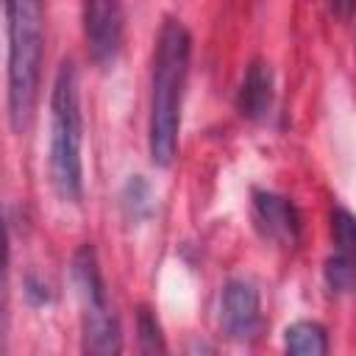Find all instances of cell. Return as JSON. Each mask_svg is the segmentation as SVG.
<instances>
[{
	"instance_id": "cell-1",
	"label": "cell",
	"mask_w": 356,
	"mask_h": 356,
	"mask_svg": "<svg viewBox=\"0 0 356 356\" xmlns=\"http://www.w3.org/2000/svg\"><path fill=\"white\" fill-rule=\"evenodd\" d=\"M192 58V36L175 17L161 22L153 50L150 72V114H147V153L156 167H170L178 153L181 106Z\"/></svg>"
},
{
	"instance_id": "cell-10",
	"label": "cell",
	"mask_w": 356,
	"mask_h": 356,
	"mask_svg": "<svg viewBox=\"0 0 356 356\" xmlns=\"http://www.w3.org/2000/svg\"><path fill=\"white\" fill-rule=\"evenodd\" d=\"M323 278H325V284H328L331 292H337V295H353L356 292V259L337 250L334 256L325 259Z\"/></svg>"
},
{
	"instance_id": "cell-13",
	"label": "cell",
	"mask_w": 356,
	"mask_h": 356,
	"mask_svg": "<svg viewBox=\"0 0 356 356\" xmlns=\"http://www.w3.org/2000/svg\"><path fill=\"white\" fill-rule=\"evenodd\" d=\"M136 331H139V345H142L145 353H161V350H167L161 325H159L156 314L147 306H139V312H136Z\"/></svg>"
},
{
	"instance_id": "cell-3",
	"label": "cell",
	"mask_w": 356,
	"mask_h": 356,
	"mask_svg": "<svg viewBox=\"0 0 356 356\" xmlns=\"http://www.w3.org/2000/svg\"><path fill=\"white\" fill-rule=\"evenodd\" d=\"M83 117L78 70L67 58L58 64L50 89V186L61 203H78L83 195Z\"/></svg>"
},
{
	"instance_id": "cell-4",
	"label": "cell",
	"mask_w": 356,
	"mask_h": 356,
	"mask_svg": "<svg viewBox=\"0 0 356 356\" xmlns=\"http://www.w3.org/2000/svg\"><path fill=\"white\" fill-rule=\"evenodd\" d=\"M70 278L75 286L78 309H81V345L92 356H114L122 350V331L108 300V289L100 273L97 253L89 242H83L72 253Z\"/></svg>"
},
{
	"instance_id": "cell-12",
	"label": "cell",
	"mask_w": 356,
	"mask_h": 356,
	"mask_svg": "<svg viewBox=\"0 0 356 356\" xmlns=\"http://www.w3.org/2000/svg\"><path fill=\"white\" fill-rule=\"evenodd\" d=\"M331 239L339 253L356 259V217L345 206L331 209Z\"/></svg>"
},
{
	"instance_id": "cell-9",
	"label": "cell",
	"mask_w": 356,
	"mask_h": 356,
	"mask_svg": "<svg viewBox=\"0 0 356 356\" xmlns=\"http://www.w3.org/2000/svg\"><path fill=\"white\" fill-rule=\"evenodd\" d=\"M284 348L292 356H325L328 334L317 320H295L284 328Z\"/></svg>"
},
{
	"instance_id": "cell-2",
	"label": "cell",
	"mask_w": 356,
	"mask_h": 356,
	"mask_svg": "<svg viewBox=\"0 0 356 356\" xmlns=\"http://www.w3.org/2000/svg\"><path fill=\"white\" fill-rule=\"evenodd\" d=\"M6 11V103L8 125L14 134L28 131L36 100L39 78L44 61V14L42 0H3Z\"/></svg>"
},
{
	"instance_id": "cell-6",
	"label": "cell",
	"mask_w": 356,
	"mask_h": 356,
	"mask_svg": "<svg viewBox=\"0 0 356 356\" xmlns=\"http://www.w3.org/2000/svg\"><path fill=\"white\" fill-rule=\"evenodd\" d=\"M220 328L234 342H248L261 331V300L259 289L248 278L225 281L220 292Z\"/></svg>"
},
{
	"instance_id": "cell-11",
	"label": "cell",
	"mask_w": 356,
	"mask_h": 356,
	"mask_svg": "<svg viewBox=\"0 0 356 356\" xmlns=\"http://www.w3.org/2000/svg\"><path fill=\"white\" fill-rule=\"evenodd\" d=\"M122 209L131 220H145L153 211V189L142 175H131L122 189Z\"/></svg>"
},
{
	"instance_id": "cell-7",
	"label": "cell",
	"mask_w": 356,
	"mask_h": 356,
	"mask_svg": "<svg viewBox=\"0 0 356 356\" xmlns=\"http://www.w3.org/2000/svg\"><path fill=\"white\" fill-rule=\"evenodd\" d=\"M253 220L261 236L278 245H295L300 236V214L295 203L278 192L270 189L253 192Z\"/></svg>"
},
{
	"instance_id": "cell-8",
	"label": "cell",
	"mask_w": 356,
	"mask_h": 356,
	"mask_svg": "<svg viewBox=\"0 0 356 356\" xmlns=\"http://www.w3.org/2000/svg\"><path fill=\"white\" fill-rule=\"evenodd\" d=\"M236 108L245 120H264L273 108V70L264 58H253L236 89Z\"/></svg>"
},
{
	"instance_id": "cell-5",
	"label": "cell",
	"mask_w": 356,
	"mask_h": 356,
	"mask_svg": "<svg viewBox=\"0 0 356 356\" xmlns=\"http://www.w3.org/2000/svg\"><path fill=\"white\" fill-rule=\"evenodd\" d=\"M81 19L89 58L97 67H111L122 47V0H83Z\"/></svg>"
},
{
	"instance_id": "cell-15",
	"label": "cell",
	"mask_w": 356,
	"mask_h": 356,
	"mask_svg": "<svg viewBox=\"0 0 356 356\" xmlns=\"http://www.w3.org/2000/svg\"><path fill=\"white\" fill-rule=\"evenodd\" d=\"M328 6H331V11H334L339 19H348V17L353 14L356 0H328Z\"/></svg>"
},
{
	"instance_id": "cell-14",
	"label": "cell",
	"mask_w": 356,
	"mask_h": 356,
	"mask_svg": "<svg viewBox=\"0 0 356 356\" xmlns=\"http://www.w3.org/2000/svg\"><path fill=\"white\" fill-rule=\"evenodd\" d=\"M25 298L31 306H44V303H50V286L44 281H39L36 275H28L25 278Z\"/></svg>"
}]
</instances>
